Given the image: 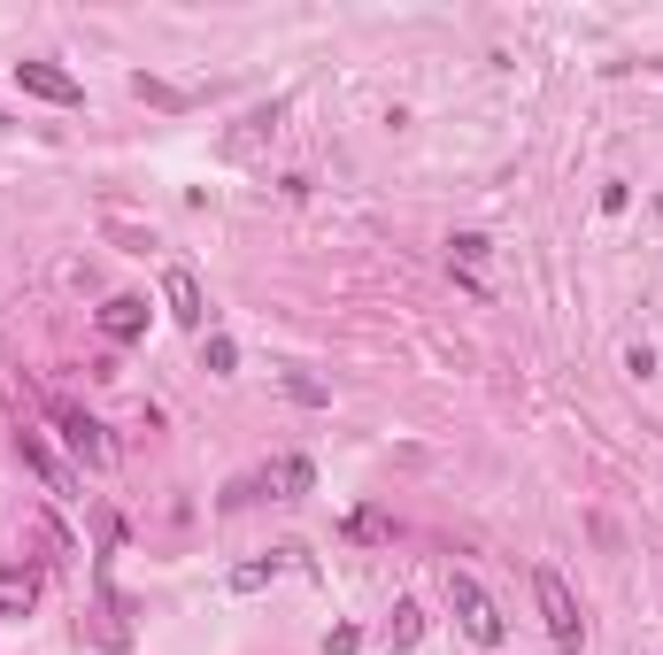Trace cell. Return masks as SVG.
<instances>
[{"label": "cell", "mask_w": 663, "mask_h": 655, "mask_svg": "<svg viewBox=\"0 0 663 655\" xmlns=\"http://www.w3.org/2000/svg\"><path fill=\"white\" fill-rule=\"evenodd\" d=\"M163 309H170V317H177L185 331H201V325H208V301H201V278H193L185 263H170V270H163Z\"/></svg>", "instance_id": "5b68a950"}, {"label": "cell", "mask_w": 663, "mask_h": 655, "mask_svg": "<svg viewBox=\"0 0 663 655\" xmlns=\"http://www.w3.org/2000/svg\"><path fill=\"white\" fill-rule=\"evenodd\" d=\"M39 610V571L31 563H0V617H31Z\"/></svg>", "instance_id": "52a82bcc"}, {"label": "cell", "mask_w": 663, "mask_h": 655, "mask_svg": "<svg viewBox=\"0 0 663 655\" xmlns=\"http://www.w3.org/2000/svg\"><path fill=\"white\" fill-rule=\"evenodd\" d=\"M263 487H271V493H286V501H294V493H309V487H317V463H309V456H278Z\"/></svg>", "instance_id": "9c48e42d"}, {"label": "cell", "mask_w": 663, "mask_h": 655, "mask_svg": "<svg viewBox=\"0 0 663 655\" xmlns=\"http://www.w3.org/2000/svg\"><path fill=\"white\" fill-rule=\"evenodd\" d=\"M16 85H23V93H39V101H62V109H78V101H85V85H78L70 70H54V62H16Z\"/></svg>", "instance_id": "8992f818"}, {"label": "cell", "mask_w": 663, "mask_h": 655, "mask_svg": "<svg viewBox=\"0 0 663 655\" xmlns=\"http://www.w3.org/2000/svg\"><path fill=\"white\" fill-rule=\"evenodd\" d=\"M271 124H278V116H247V124H239V132L224 140V155H239V163H247V155L263 147V132H271Z\"/></svg>", "instance_id": "8fae6325"}, {"label": "cell", "mask_w": 663, "mask_h": 655, "mask_svg": "<svg viewBox=\"0 0 663 655\" xmlns=\"http://www.w3.org/2000/svg\"><path fill=\"white\" fill-rule=\"evenodd\" d=\"M355 648H363V633H355V625H332V633H325V655H355Z\"/></svg>", "instance_id": "2e32d148"}, {"label": "cell", "mask_w": 663, "mask_h": 655, "mask_svg": "<svg viewBox=\"0 0 663 655\" xmlns=\"http://www.w3.org/2000/svg\"><path fill=\"white\" fill-rule=\"evenodd\" d=\"M101 331H109L116 347L140 339V331H147V301H140V294H109V301H101Z\"/></svg>", "instance_id": "ba28073f"}, {"label": "cell", "mask_w": 663, "mask_h": 655, "mask_svg": "<svg viewBox=\"0 0 663 655\" xmlns=\"http://www.w3.org/2000/svg\"><path fill=\"white\" fill-rule=\"evenodd\" d=\"M201 370H216V378H232V370H239V347H232L224 331H208V347H201Z\"/></svg>", "instance_id": "7c38bea8"}, {"label": "cell", "mask_w": 663, "mask_h": 655, "mask_svg": "<svg viewBox=\"0 0 663 655\" xmlns=\"http://www.w3.org/2000/svg\"><path fill=\"white\" fill-rule=\"evenodd\" d=\"M633 208V185H602V216H625Z\"/></svg>", "instance_id": "e0dca14e"}, {"label": "cell", "mask_w": 663, "mask_h": 655, "mask_svg": "<svg viewBox=\"0 0 663 655\" xmlns=\"http://www.w3.org/2000/svg\"><path fill=\"white\" fill-rule=\"evenodd\" d=\"M0 124H8V116H0Z\"/></svg>", "instance_id": "ac0fdd59"}, {"label": "cell", "mask_w": 663, "mask_h": 655, "mask_svg": "<svg viewBox=\"0 0 663 655\" xmlns=\"http://www.w3.org/2000/svg\"><path fill=\"white\" fill-rule=\"evenodd\" d=\"M448 602H456V625H463V641H479V648H501V610H494V594L471 579V571H448Z\"/></svg>", "instance_id": "7a4b0ae2"}, {"label": "cell", "mask_w": 663, "mask_h": 655, "mask_svg": "<svg viewBox=\"0 0 663 655\" xmlns=\"http://www.w3.org/2000/svg\"><path fill=\"white\" fill-rule=\"evenodd\" d=\"M286 393H294V401H309V409H325V401H332V386L302 378V370H286Z\"/></svg>", "instance_id": "5bb4252c"}, {"label": "cell", "mask_w": 663, "mask_h": 655, "mask_svg": "<svg viewBox=\"0 0 663 655\" xmlns=\"http://www.w3.org/2000/svg\"><path fill=\"white\" fill-rule=\"evenodd\" d=\"M16 463H23V471H31L39 487L54 493V501H78V471H62V463H54V456L39 448V432H16Z\"/></svg>", "instance_id": "277c9868"}, {"label": "cell", "mask_w": 663, "mask_h": 655, "mask_svg": "<svg viewBox=\"0 0 663 655\" xmlns=\"http://www.w3.org/2000/svg\"><path fill=\"white\" fill-rule=\"evenodd\" d=\"M278 563H286V555H271V563H239V571H232V594H255V586H271V579H278Z\"/></svg>", "instance_id": "4fadbf2b"}, {"label": "cell", "mask_w": 663, "mask_h": 655, "mask_svg": "<svg viewBox=\"0 0 663 655\" xmlns=\"http://www.w3.org/2000/svg\"><path fill=\"white\" fill-rule=\"evenodd\" d=\"M54 424H62V440H70V456H78L85 471H116V440H109L101 417H85L78 401H54Z\"/></svg>", "instance_id": "3957f363"}, {"label": "cell", "mask_w": 663, "mask_h": 655, "mask_svg": "<svg viewBox=\"0 0 663 655\" xmlns=\"http://www.w3.org/2000/svg\"><path fill=\"white\" fill-rule=\"evenodd\" d=\"M132 93L155 101V109H185V93H177V85H155V78H132Z\"/></svg>", "instance_id": "9a60e30c"}, {"label": "cell", "mask_w": 663, "mask_h": 655, "mask_svg": "<svg viewBox=\"0 0 663 655\" xmlns=\"http://www.w3.org/2000/svg\"><path fill=\"white\" fill-rule=\"evenodd\" d=\"M425 641V610L417 602H394V617H386V648L401 655V648H417Z\"/></svg>", "instance_id": "30bf717a"}, {"label": "cell", "mask_w": 663, "mask_h": 655, "mask_svg": "<svg viewBox=\"0 0 663 655\" xmlns=\"http://www.w3.org/2000/svg\"><path fill=\"white\" fill-rule=\"evenodd\" d=\"M532 594H540V625H548V641H555L563 655L586 648V617H579V594L563 586V571H555V563H540V571H532Z\"/></svg>", "instance_id": "6da1fadb"}]
</instances>
